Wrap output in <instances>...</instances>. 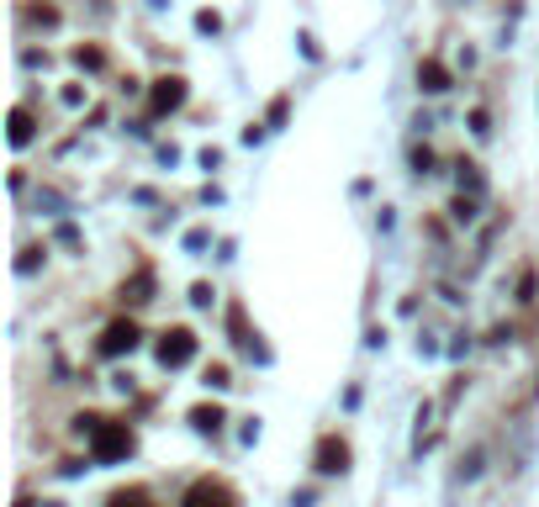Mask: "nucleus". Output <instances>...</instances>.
Instances as JSON below:
<instances>
[{
  "label": "nucleus",
  "instance_id": "17",
  "mask_svg": "<svg viewBox=\"0 0 539 507\" xmlns=\"http://www.w3.org/2000/svg\"><path fill=\"white\" fill-rule=\"evenodd\" d=\"M460 185H466L471 196L481 191V175H476V164H466V159H460Z\"/></svg>",
  "mask_w": 539,
  "mask_h": 507
},
{
  "label": "nucleus",
  "instance_id": "3",
  "mask_svg": "<svg viewBox=\"0 0 539 507\" xmlns=\"http://www.w3.org/2000/svg\"><path fill=\"white\" fill-rule=\"evenodd\" d=\"M138 323H133V317H117V323H106V333H101V354H106V360H117V354H133L138 349Z\"/></svg>",
  "mask_w": 539,
  "mask_h": 507
},
{
  "label": "nucleus",
  "instance_id": "11",
  "mask_svg": "<svg viewBox=\"0 0 539 507\" xmlns=\"http://www.w3.org/2000/svg\"><path fill=\"white\" fill-rule=\"evenodd\" d=\"M191 423L201 428V434H217V428H222V407H217V402H201V407H191Z\"/></svg>",
  "mask_w": 539,
  "mask_h": 507
},
{
  "label": "nucleus",
  "instance_id": "4",
  "mask_svg": "<svg viewBox=\"0 0 539 507\" xmlns=\"http://www.w3.org/2000/svg\"><path fill=\"white\" fill-rule=\"evenodd\" d=\"M185 106V80L180 74H164V80H154V90H148V111L154 117H170V111Z\"/></svg>",
  "mask_w": 539,
  "mask_h": 507
},
{
  "label": "nucleus",
  "instance_id": "10",
  "mask_svg": "<svg viewBox=\"0 0 539 507\" xmlns=\"http://www.w3.org/2000/svg\"><path fill=\"white\" fill-rule=\"evenodd\" d=\"M148 291H154V275H148V270H138V275H133V280H127V286H122V302L143 307V302H154V296H148Z\"/></svg>",
  "mask_w": 539,
  "mask_h": 507
},
{
  "label": "nucleus",
  "instance_id": "12",
  "mask_svg": "<svg viewBox=\"0 0 539 507\" xmlns=\"http://www.w3.org/2000/svg\"><path fill=\"white\" fill-rule=\"evenodd\" d=\"M106 507H154V497L143 492V486H122V492H111Z\"/></svg>",
  "mask_w": 539,
  "mask_h": 507
},
{
  "label": "nucleus",
  "instance_id": "1",
  "mask_svg": "<svg viewBox=\"0 0 539 507\" xmlns=\"http://www.w3.org/2000/svg\"><path fill=\"white\" fill-rule=\"evenodd\" d=\"M74 428L90 439V455H96L101 465H117V460L133 455V428L127 423H111V418H101V412H80Z\"/></svg>",
  "mask_w": 539,
  "mask_h": 507
},
{
  "label": "nucleus",
  "instance_id": "21",
  "mask_svg": "<svg viewBox=\"0 0 539 507\" xmlns=\"http://www.w3.org/2000/svg\"><path fill=\"white\" fill-rule=\"evenodd\" d=\"M196 27H201V32H217V27H222V16H217V11H201V16H196Z\"/></svg>",
  "mask_w": 539,
  "mask_h": 507
},
{
  "label": "nucleus",
  "instance_id": "9",
  "mask_svg": "<svg viewBox=\"0 0 539 507\" xmlns=\"http://www.w3.org/2000/svg\"><path fill=\"white\" fill-rule=\"evenodd\" d=\"M32 133H37V127H32V111L27 106H11V148H27L32 143Z\"/></svg>",
  "mask_w": 539,
  "mask_h": 507
},
{
  "label": "nucleus",
  "instance_id": "7",
  "mask_svg": "<svg viewBox=\"0 0 539 507\" xmlns=\"http://www.w3.org/2000/svg\"><path fill=\"white\" fill-rule=\"evenodd\" d=\"M228 333H233V344H244L249 354H259V360H265V349L254 344V333H249V317H244V307H238V302L228 307Z\"/></svg>",
  "mask_w": 539,
  "mask_h": 507
},
{
  "label": "nucleus",
  "instance_id": "22",
  "mask_svg": "<svg viewBox=\"0 0 539 507\" xmlns=\"http://www.w3.org/2000/svg\"><path fill=\"white\" fill-rule=\"evenodd\" d=\"M37 254H43V249H27L22 259H16V270H22V275H32V270H37Z\"/></svg>",
  "mask_w": 539,
  "mask_h": 507
},
{
  "label": "nucleus",
  "instance_id": "16",
  "mask_svg": "<svg viewBox=\"0 0 539 507\" xmlns=\"http://www.w3.org/2000/svg\"><path fill=\"white\" fill-rule=\"evenodd\" d=\"M450 212H455V222H471V217H476V201H471V196H455Z\"/></svg>",
  "mask_w": 539,
  "mask_h": 507
},
{
  "label": "nucleus",
  "instance_id": "13",
  "mask_svg": "<svg viewBox=\"0 0 539 507\" xmlns=\"http://www.w3.org/2000/svg\"><path fill=\"white\" fill-rule=\"evenodd\" d=\"M22 22H27V27H59V11H53V6H37V0H27V6H22Z\"/></svg>",
  "mask_w": 539,
  "mask_h": 507
},
{
  "label": "nucleus",
  "instance_id": "5",
  "mask_svg": "<svg viewBox=\"0 0 539 507\" xmlns=\"http://www.w3.org/2000/svg\"><path fill=\"white\" fill-rule=\"evenodd\" d=\"M318 471L323 476H344L349 471V444L339 434H323L318 439Z\"/></svg>",
  "mask_w": 539,
  "mask_h": 507
},
{
  "label": "nucleus",
  "instance_id": "8",
  "mask_svg": "<svg viewBox=\"0 0 539 507\" xmlns=\"http://www.w3.org/2000/svg\"><path fill=\"white\" fill-rule=\"evenodd\" d=\"M418 85L429 90V96H439V90H450V69H444L439 59H423L418 64Z\"/></svg>",
  "mask_w": 539,
  "mask_h": 507
},
{
  "label": "nucleus",
  "instance_id": "14",
  "mask_svg": "<svg viewBox=\"0 0 539 507\" xmlns=\"http://www.w3.org/2000/svg\"><path fill=\"white\" fill-rule=\"evenodd\" d=\"M74 64H80V69H101L106 53H101V48H74Z\"/></svg>",
  "mask_w": 539,
  "mask_h": 507
},
{
  "label": "nucleus",
  "instance_id": "6",
  "mask_svg": "<svg viewBox=\"0 0 539 507\" xmlns=\"http://www.w3.org/2000/svg\"><path fill=\"white\" fill-rule=\"evenodd\" d=\"M180 507H238V502H233V492H228V486L207 476V481H196L191 492H185V502H180Z\"/></svg>",
  "mask_w": 539,
  "mask_h": 507
},
{
  "label": "nucleus",
  "instance_id": "20",
  "mask_svg": "<svg viewBox=\"0 0 539 507\" xmlns=\"http://www.w3.org/2000/svg\"><path fill=\"white\" fill-rule=\"evenodd\" d=\"M286 111H291V101H286V96H275V101H270V122L281 127V122H286Z\"/></svg>",
  "mask_w": 539,
  "mask_h": 507
},
{
  "label": "nucleus",
  "instance_id": "18",
  "mask_svg": "<svg viewBox=\"0 0 539 507\" xmlns=\"http://www.w3.org/2000/svg\"><path fill=\"white\" fill-rule=\"evenodd\" d=\"M413 169H418V175H434V154H429V148H413Z\"/></svg>",
  "mask_w": 539,
  "mask_h": 507
},
{
  "label": "nucleus",
  "instance_id": "15",
  "mask_svg": "<svg viewBox=\"0 0 539 507\" xmlns=\"http://www.w3.org/2000/svg\"><path fill=\"white\" fill-rule=\"evenodd\" d=\"M207 386H212V391H228V386H233L228 365H207Z\"/></svg>",
  "mask_w": 539,
  "mask_h": 507
},
{
  "label": "nucleus",
  "instance_id": "19",
  "mask_svg": "<svg viewBox=\"0 0 539 507\" xmlns=\"http://www.w3.org/2000/svg\"><path fill=\"white\" fill-rule=\"evenodd\" d=\"M191 302L196 307H212V286H207V280H196V286H191Z\"/></svg>",
  "mask_w": 539,
  "mask_h": 507
},
{
  "label": "nucleus",
  "instance_id": "2",
  "mask_svg": "<svg viewBox=\"0 0 539 507\" xmlns=\"http://www.w3.org/2000/svg\"><path fill=\"white\" fill-rule=\"evenodd\" d=\"M196 360V333L191 328H164L159 333V365L164 370H180Z\"/></svg>",
  "mask_w": 539,
  "mask_h": 507
},
{
  "label": "nucleus",
  "instance_id": "23",
  "mask_svg": "<svg viewBox=\"0 0 539 507\" xmlns=\"http://www.w3.org/2000/svg\"><path fill=\"white\" fill-rule=\"evenodd\" d=\"M460 471H466V476H476V471H481V449H471V455L460 460Z\"/></svg>",
  "mask_w": 539,
  "mask_h": 507
}]
</instances>
